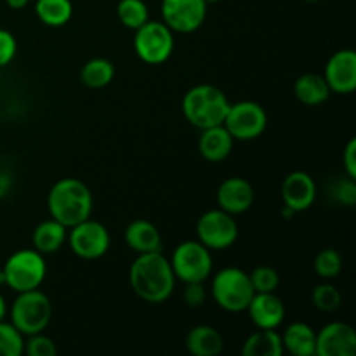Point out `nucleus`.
Returning a JSON list of instances; mask_svg holds the SVG:
<instances>
[{
    "instance_id": "aec40b11",
    "label": "nucleus",
    "mask_w": 356,
    "mask_h": 356,
    "mask_svg": "<svg viewBox=\"0 0 356 356\" xmlns=\"http://www.w3.org/2000/svg\"><path fill=\"white\" fill-rule=\"evenodd\" d=\"M186 350L193 356H218L222 351V337L214 327L197 325L186 334Z\"/></svg>"
},
{
    "instance_id": "4468645a",
    "label": "nucleus",
    "mask_w": 356,
    "mask_h": 356,
    "mask_svg": "<svg viewBox=\"0 0 356 356\" xmlns=\"http://www.w3.org/2000/svg\"><path fill=\"white\" fill-rule=\"evenodd\" d=\"M330 92L351 94L356 89V54L351 49H343L330 56L323 73Z\"/></svg>"
},
{
    "instance_id": "20e7f679",
    "label": "nucleus",
    "mask_w": 356,
    "mask_h": 356,
    "mask_svg": "<svg viewBox=\"0 0 356 356\" xmlns=\"http://www.w3.org/2000/svg\"><path fill=\"white\" fill-rule=\"evenodd\" d=\"M52 318L51 299L38 289L19 292L10 306V323L23 336L44 332Z\"/></svg>"
},
{
    "instance_id": "4be33fe9",
    "label": "nucleus",
    "mask_w": 356,
    "mask_h": 356,
    "mask_svg": "<svg viewBox=\"0 0 356 356\" xmlns=\"http://www.w3.org/2000/svg\"><path fill=\"white\" fill-rule=\"evenodd\" d=\"M66 236H68L66 226H63L56 219H47L33 229L31 242H33L35 250H38L40 254H52L65 245Z\"/></svg>"
},
{
    "instance_id": "c85d7f7f",
    "label": "nucleus",
    "mask_w": 356,
    "mask_h": 356,
    "mask_svg": "<svg viewBox=\"0 0 356 356\" xmlns=\"http://www.w3.org/2000/svg\"><path fill=\"white\" fill-rule=\"evenodd\" d=\"M312 302L320 312L332 313L343 305V296H341L339 289L334 287L332 284H320L313 291Z\"/></svg>"
},
{
    "instance_id": "a878e982",
    "label": "nucleus",
    "mask_w": 356,
    "mask_h": 356,
    "mask_svg": "<svg viewBox=\"0 0 356 356\" xmlns=\"http://www.w3.org/2000/svg\"><path fill=\"white\" fill-rule=\"evenodd\" d=\"M113 65L104 58L90 59L80 70V79H82L83 86L90 87V89H103L113 80Z\"/></svg>"
},
{
    "instance_id": "72a5a7b5",
    "label": "nucleus",
    "mask_w": 356,
    "mask_h": 356,
    "mask_svg": "<svg viewBox=\"0 0 356 356\" xmlns=\"http://www.w3.org/2000/svg\"><path fill=\"white\" fill-rule=\"evenodd\" d=\"M17 51V42L10 31L0 28V68L9 65Z\"/></svg>"
},
{
    "instance_id": "7ed1b4c3",
    "label": "nucleus",
    "mask_w": 356,
    "mask_h": 356,
    "mask_svg": "<svg viewBox=\"0 0 356 356\" xmlns=\"http://www.w3.org/2000/svg\"><path fill=\"white\" fill-rule=\"evenodd\" d=\"M229 101L219 87L202 83L188 90L183 97V115L198 129L222 125L229 110Z\"/></svg>"
},
{
    "instance_id": "bb28decb",
    "label": "nucleus",
    "mask_w": 356,
    "mask_h": 356,
    "mask_svg": "<svg viewBox=\"0 0 356 356\" xmlns=\"http://www.w3.org/2000/svg\"><path fill=\"white\" fill-rule=\"evenodd\" d=\"M117 16L124 26L138 30L149 19V10L143 0H120L117 6Z\"/></svg>"
},
{
    "instance_id": "473e14b6",
    "label": "nucleus",
    "mask_w": 356,
    "mask_h": 356,
    "mask_svg": "<svg viewBox=\"0 0 356 356\" xmlns=\"http://www.w3.org/2000/svg\"><path fill=\"white\" fill-rule=\"evenodd\" d=\"M332 195L337 202L344 205H355L356 202V184L355 179L348 177V179L337 181L336 186L332 188Z\"/></svg>"
},
{
    "instance_id": "f257e3e1",
    "label": "nucleus",
    "mask_w": 356,
    "mask_h": 356,
    "mask_svg": "<svg viewBox=\"0 0 356 356\" xmlns=\"http://www.w3.org/2000/svg\"><path fill=\"white\" fill-rule=\"evenodd\" d=\"M129 282L139 299L152 305H160L172 296L176 275L170 261L162 252H148L139 254L138 259L131 264Z\"/></svg>"
},
{
    "instance_id": "0eeeda50",
    "label": "nucleus",
    "mask_w": 356,
    "mask_h": 356,
    "mask_svg": "<svg viewBox=\"0 0 356 356\" xmlns=\"http://www.w3.org/2000/svg\"><path fill=\"white\" fill-rule=\"evenodd\" d=\"M134 51L146 65H162L172 56L174 33L162 21H146L136 30Z\"/></svg>"
},
{
    "instance_id": "7c9ffc66",
    "label": "nucleus",
    "mask_w": 356,
    "mask_h": 356,
    "mask_svg": "<svg viewBox=\"0 0 356 356\" xmlns=\"http://www.w3.org/2000/svg\"><path fill=\"white\" fill-rule=\"evenodd\" d=\"M254 292H275L280 285V275L271 266H257L249 275Z\"/></svg>"
},
{
    "instance_id": "423d86ee",
    "label": "nucleus",
    "mask_w": 356,
    "mask_h": 356,
    "mask_svg": "<svg viewBox=\"0 0 356 356\" xmlns=\"http://www.w3.org/2000/svg\"><path fill=\"white\" fill-rule=\"evenodd\" d=\"M47 273L44 256L35 249H23L14 252L3 264V284L9 285L17 294L31 289H38Z\"/></svg>"
},
{
    "instance_id": "6ab92c4d",
    "label": "nucleus",
    "mask_w": 356,
    "mask_h": 356,
    "mask_svg": "<svg viewBox=\"0 0 356 356\" xmlns=\"http://www.w3.org/2000/svg\"><path fill=\"white\" fill-rule=\"evenodd\" d=\"M233 141L235 139L226 131L225 125L204 129L198 139V152L209 162H222L232 153Z\"/></svg>"
},
{
    "instance_id": "dca6fc26",
    "label": "nucleus",
    "mask_w": 356,
    "mask_h": 356,
    "mask_svg": "<svg viewBox=\"0 0 356 356\" xmlns=\"http://www.w3.org/2000/svg\"><path fill=\"white\" fill-rule=\"evenodd\" d=\"M247 312L257 329H277L285 318V306L275 292H256Z\"/></svg>"
},
{
    "instance_id": "39448f33",
    "label": "nucleus",
    "mask_w": 356,
    "mask_h": 356,
    "mask_svg": "<svg viewBox=\"0 0 356 356\" xmlns=\"http://www.w3.org/2000/svg\"><path fill=\"white\" fill-rule=\"evenodd\" d=\"M212 298L225 312H245L250 299L254 298V287L250 284L249 273L240 268H222L212 280Z\"/></svg>"
},
{
    "instance_id": "c756f323",
    "label": "nucleus",
    "mask_w": 356,
    "mask_h": 356,
    "mask_svg": "<svg viewBox=\"0 0 356 356\" xmlns=\"http://www.w3.org/2000/svg\"><path fill=\"white\" fill-rule=\"evenodd\" d=\"M343 270V256L334 249L320 250L315 259V271L320 278L332 280Z\"/></svg>"
},
{
    "instance_id": "ea45409f",
    "label": "nucleus",
    "mask_w": 356,
    "mask_h": 356,
    "mask_svg": "<svg viewBox=\"0 0 356 356\" xmlns=\"http://www.w3.org/2000/svg\"><path fill=\"white\" fill-rule=\"evenodd\" d=\"M306 2H318V0H306Z\"/></svg>"
},
{
    "instance_id": "5701e85b",
    "label": "nucleus",
    "mask_w": 356,
    "mask_h": 356,
    "mask_svg": "<svg viewBox=\"0 0 356 356\" xmlns=\"http://www.w3.org/2000/svg\"><path fill=\"white\" fill-rule=\"evenodd\" d=\"M294 96L298 101L308 106H318L323 104L330 96V89L325 79L316 73H305L299 76L294 83Z\"/></svg>"
},
{
    "instance_id": "f8f14e48",
    "label": "nucleus",
    "mask_w": 356,
    "mask_h": 356,
    "mask_svg": "<svg viewBox=\"0 0 356 356\" xmlns=\"http://www.w3.org/2000/svg\"><path fill=\"white\" fill-rule=\"evenodd\" d=\"M163 23L177 33H191L207 17L205 0H162Z\"/></svg>"
},
{
    "instance_id": "b1692460",
    "label": "nucleus",
    "mask_w": 356,
    "mask_h": 356,
    "mask_svg": "<svg viewBox=\"0 0 356 356\" xmlns=\"http://www.w3.org/2000/svg\"><path fill=\"white\" fill-rule=\"evenodd\" d=\"M282 336L275 329H257L243 343V356H282L284 355Z\"/></svg>"
},
{
    "instance_id": "2f4dec72",
    "label": "nucleus",
    "mask_w": 356,
    "mask_h": 356,
    "mask_svg": "<svg viewBox=\"0 0 356 356\" xmlns=\"http://www.w3.org/2000/svg\"><path fill=\"white\" fill-rule=\"evenodd\" d=\"M24 353L30 356H56L58 348L51 337L44 336V332L28 336V341H24Z\"/></svg>"
},
{
    "instance_id": "393cba45",
    "label": "nucleus",
    "mask_w": 356,
    "mask_h": 356,
    "mask_svg": "<svg viewBox=\"0 0 356 356\" xmlns=\"http://www.w3.org/2000/svg\"><path fill=\"white\" fill-rule=\"evenodd\" d=\"M35 13L45 26L59 28L72 19L73 6L70 0H37Z\"/></svg>"
},
{
    "instance_id": "58836bf2",
    "label": "nucleus",
    "mask_w": 356,
    "mask_h": 356,
    "mask_svg": "<svg viewBox=\"0 0 356 356\" xmlns=\"http://www.w3.org/2000/svg\"><path fill=\"white\" fill-rule=\"evenodd\" d=\"M207 3H214V2H219V0H205Z\"/></svg>"
},
{
    "instance_id": "412c9836",
    "label": "nucleus",
    "mask_w": 356,
    "mask_h": 356,
    "mask_svg": "<svg viewBox=\"0 0 356 356\" xmlns=\"http://www.w3.org/2000/svg\"><path fill=\"white\" fill-rule=\"evenodd\" d=\"M284 350L294 356H313L316 350V332L302 322H294L285 329L282 336Z\"/></svg>"
},
{
    "instance_id": "6e6552de",
    "label": "nucleus",
    "mask_w": 356,
    "mask_h": 356,
    "mask_svg": "<svg viewBox=\"0 0 356 356\" xmlns=\"http://www.w3.org/2000/svg\"><path fill=\"white\" fill-rule=\"evenodd\" d=\"M174 275L184 284L205 282L212 273L211 250L197 240H188L176 247L170 259Z\"/></svg>"
},
{
    "instance_id": "f3484780",
    "label": "nucleus",
    "mask_w": 356,
    "mask_h": 356,
    "mask_svg": "<svg viewBox=\"0 0 356 356\" xmlns=\"http://www.w3.org/2000/svg\"><path fill=\"white\" fill-rule=\"evenodd\" d=\"M218 204L228 214H243L254 204V190L243 177H228L218 190Z\"/></svg>"
},
{
    "instance_id": "ddd939ff",
    "label": "nucleus",
    "mask_w": 356,
    "mask_h": 356,
    "mask_svg": "<svg viewBox=\"0 0 356 356\" xmlns=\"http://www.w3.org/2000/svg\"><path fill=\"white\" fill-rule=\"evenodd\" d=\"M318 356H355L356 334L351 325L344 322H332L316 334V350Z\"/></svg>"
},
{
    "instance_id": "e433bc0d",
    "label": "nucleus",
    "mask_w": 356,
    "mask_h": 356,
    "mask_svg": "<svg viewBox=\"0 0 356 356\" xmlns=\"http://www.w3.org/2000/svg\"><path fill=\"white\" fill-rule=\"evenodd\" d=\"M6 2L10 9H23V7L28 6L30 0H6Z\"/></svg>"
},
{
    "instance_id": "2eb2a0df",
    "label": "nucleus",
    "mask_w": 356,
    "mask_h": 356,
    "mask_svg": "<svg viewBox=\"0 0 356 356\" xmlns=\"http://www.w3.org/2000/svg\"><path fill=\"white\" fill-rule=\"evenodd\" d=\"M316 198L315 179L308 172L296 170L289 174L282 183V200L292 212L308 211Z\"/></svg>"
},
{
    "instance_id": "f03ea898",
    "label": "nucleus",
    "mask_w": 356,
    "mask_h": 356,
    "mask_svg": "<svg viewBox=\"0 0 356 356\" xmlns=\"http://www.w3.org/2000/svg\"><path fill=\"white\" fill-rule=\"evenodd\" d=\"M47 207L52 219L59 221L66 228H72L90 218L94 198L82 181L75 177H65L49 191Z\"/></svg>"
},
{
    "instance_id": "9b49d317",
    "label": "nucleus",
    "mask_w": 356,
    "mask_h": 356,
    "mask_svg": "<svg viewBox=\"0 0 356 356\" xmlns=\"http://www.w3.org/2000/svg\"><path fill=\"white\" fill-rule=\"evenodd\" d=\"M66 240H68L70 249L73 250V254L86 261L103 257L110 249L111 242L110 232L106 229V226L92 221L90 218L72 226Z\"/></svg>"
},
{
    "instance_id": "1a4fd4ad",
    "label": "nucleus",
    "mask_w": 356,
    "mask_h": 356,
    "mask_svg": "<svg viewBox=\"0 0 356 356\" xmlns=\"http://www.w3.org/2000/svg\"><path fill=\"white\" fill-rule=\"evenodd\" d=\"M222 125L232 134L233 139L252 141L266 131L268 115L259 103L240 101V103L229 104V110Z\"/></svg>"
},
{
    "instance_id": "a211bd4d",
    "label": "nucleus",
    "mask_w": 356,
    "mask_h": 356,
    "mask_svg": "<svg viewBox=\"0 0 356 356\" xmlns=\"http://www.w3.org/2000/svg\"><path fill=\"white\" fill-rule=\"evenodd\" d=\"M125 243L129 249L138 254L160 252L162 250V236L159 228L146 219H136L125 229Z\"/></svg>"
},
{
    "instance_id": "4c0bfd02",
    "label": "nucleus",
    "mask_w": 356,
    "mask_h": 356,
    "mask_svg": "<svg viewBox=\"0 0 356 356\" xmlns=\"http://www.w3.org/2000/svg\"><path fill=\"white\" fill-rule=\"evenodd\" d=\"M6 315H7V302L6 299H3V296L0 294V322L6 318Z\"/></svg>"
},
{
    "instance_id": "f704fd0d",
    "label": "nucleus",
    "mask_w": 356,
    "mask_h": 356,
    "mask_svg": "<svg viewBox=\"0 0 356 356\" xmlns=\"http://www.w3.org/2000/svg\"><path fill=\"white\" fill-rule=\"evenodd\" d=\"M183 299L190 308H200L207 299V292L204 289V282H193V284H186L183 292Z\"/></svg>"
},
{
    "instance_id": "c9c22d12",
    "label": "nucleus",
    "mask_w": 356,
    "mask_h": 356,
    "mask_svg": "<svg viewBox=\"0 0 356 356\" xmlns=\"http://www.w3.org/2000/svg\"><path fill=\"white\" fill-rule=\"evenodd\" d=\"M343 160L348 177L356 179V139H351L346 145V149L343 153Z\"/></svg>"
},
{
    "instance_id": "9d476101",
    "label": "nucleus",
    "mask_w": 356,
    "mask_h": 356,
    "mask_svg": "<svg viewBox=\"0 0 356 356\" xmlns=\"http://www.w3.org/2000/svg\"><path fill=\"white\" fill-rule=\"evenodd\" d=\"M197 236L198 242L204 243L209 250H225L238 238V226L232 214L222 209H214L200 216L197 222Z\"/></svg>"
},
{
    "instance_id": "cd10ccee",
    "label": "nucleus",
    "mask_w": 356,
    "mask_h": 356,
    "mask_svg": "<svg viewBox=\"0 0 356 356\" xmlns=\"http://www.w3.org/2000/svg\"><path fill=\"white\" fill-rule=\"evenodd\" d=\"M24 351L23 334L13 325L0 322V356H21Z\"/></svg>"
}]
</instances>
